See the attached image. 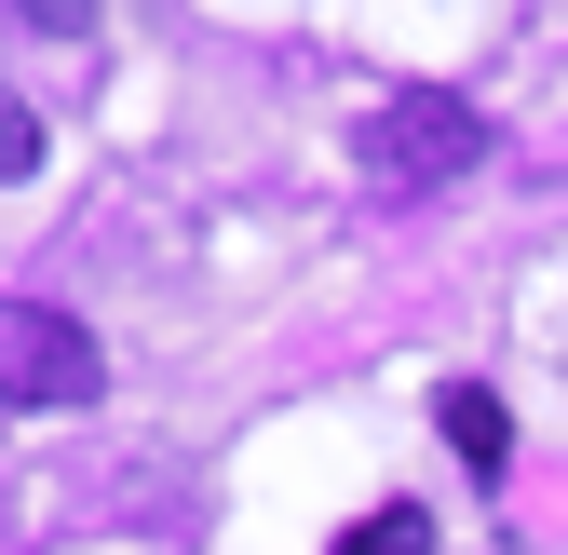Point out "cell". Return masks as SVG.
I'll list each match as a JSON object with an SVG mask.
<instances>
[{
  "label": "cell",
  "instance_id": "6da1fadb",
  "mask_svg": "<svg viewBox=\"0 0 568 555\" xmlns=\"http://www.w3.org/2000/svg\"><path fill=\"white\" fill-rule=\"evenodd\" d=\"M487 163V109L474 95H393L352 122V190H379V203H419V190H447Z\"/></svg>",
  "mask_w": 568,
  "mask_h": 555
},
{
  "label": "cell",
  "instance_id": "7a4b0ae2",
  "mask_svg": "<svg viewBox=\"0 0 568 555\" xmlns=\"http://www.w3.org/2000/svg\"><path fill=\"white\" fill-rule=\"evenodd\" d=\"M109 393V353L68 312L41 299H0V406H95Z\"/></svg>",
  "mask_w": 568,
  "mask_h": 555
},
{
  "label": "cell",
  "instance_id": "3957f363",
  "mask_svg": "<svg viewBox=\"0 0 568 555\" xmlns=\"http://www.w3.org/2000/svg\"><path fill=\"white\" fill-rule=\"evenodd\" d=\"M434 421H447V447H460V461H501V447H515L501 393H474V380H447V406H434Z\"/></svg>",
  "mask_w": 568,
  "mask_h": 555
},
{
  "label": "cell",
  "instance_id": "277c9868",
  "mask_svg": "<svg viewBox=\"0 0 568 555\" xmlns=\"http://www.w3.org/2000/svg\"><path fill=\"white\" fill-rule=\"evenodd\" d=\"M338 555H434V515H419V502H379V515L352 528Z\"/></svg>",
  "mask_w": 568,
  "mask_h": 555
},
{
  "label": "cell",
  "instance_id": "5b68a950",
  "mask_svg": "<svg viewBox=\"0 0 568 555\" xmlns=\"http://www.w3.org/2000/svg\"><path fill=\"white\" fill-rule=\"evenodd\" d=\"M14 176H41V109L0 95V190H14Z\"/></svg>",
  "mask_w": 568,
  "mask_h": 555
},
{
  "label": "cell",
  "instance_id": "8992f818",
  "mask_svg": "<svg viewBox=\"0 0 568 555\" xmlns=\"http://www.w3.org/2000/svg\"><path fill=\"white\" fill-rule=\"evenodd\" d=\"M14 14H28L41 41H82V28H95V0H14Z\"/></svg>",
  "mask_w": 568,
  "mask_h": 555
}]
</instances>
